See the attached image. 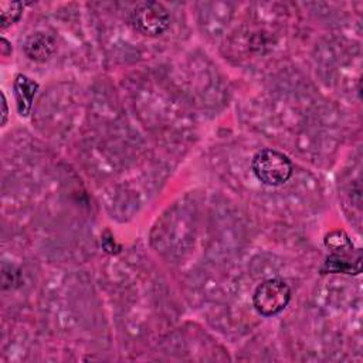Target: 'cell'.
<instances>
[{
	"label": "cell",
	"instance_id": "6da1fadb",
	"mask_svg": "<svg viewBox=\"0 0 363 363\" xmlns=\"http://www.w3.org/2000/svg\"><path fill=\"white\" fill-rule=\"evenodd\" d=\"M255 177L268 186H279L292 176V163L284 153L274 149L258 150L251 162Z\"/></svg>",
	"mask_w": 363,
	"mask_h": 363
},
{
	"label": "cell",
	"instance_id": "7a4b0ae2",
	"mask_svg": "<svg viewBox=\"0 0 363 363\" xmlns=\"http://www.w3.org/2000/svg\"><path fill=\"white\" fill-rule=\"evenodd\" d=\"M291 299V288L281 278H269L261 282L252 296L254 308L262 316H274L285 309Z\"/></svg>",
	"mask_w": 363,
	"mask_h": 363
},
{
	"label": "cell",
	"instance_id": "3957f363",
	"mask_svg": "<svg viewBox=\"0 0 363 363\" xmlns=\"http://www.w3.org/2000/svg\"><path fill=\"white\" fill-rule=\"evenodd\" d=\"M133 27L145 35H159L170 26V14L162 3L143 1L130 14Z\"/></svg>",
	"mask_w": 363,
	"mask_h": 363
},
{
	"label": "cell",
	"instance_id": "277c9868",
	"mask_svg": "<svg viewBox=\"0 0 363 363\" xmlns=\"http://www.w3.org/2000/svg\"><path fill=\"white\" fill-rule=\"evenodd\" d=\"M16 106L20 116L27 118L30 115L34 96L38 91V84L24 74H17L13 84Z\"/></svg>",
	"mask_w": 363,
	"mask_h": 363
},
{
	"label": "cell",
	"instance_id": "5b68a950",
	"mask_svg": "<svg viewBox=\"0 0 363 363\" xmlns=\"http://www.w3.org/2000/svg\"><path fill=\"white\" fill-rule=\"evenodd\" d=\"M55 40L45 33H34L30 34L24 43L26 55L35 62L48 61L55 52Z\"/></svg>",
	"mask_w": 363,
	"mask_h": 363
},
{
	"label": "cell",
	"instance_id": "8992f818",
	"mask_svg": "<svg viewBox=\"0 0 363 363\" xmlns=\"http://www.w3.org/2000/svg\"><path fill=\"white\" fill-rule=\"evenodd\" d=\"M322 272L329 274H359L360 272V259L347 258L346 254H332L326 258Z\"/></svg>",
	"mask_w": 363,
	"mask_h": 363
},
{
	"label": "cell",
	"instance_id": "52a82bcc",
	"mask_svg": "<svg viewBox=\"0 0 363 363\" xmlns=\"http://www.w3.org/2000/svg\"><path fill=\"white\" fill-rule=\"evenodd\" d=\"M325 245L333 251V254H353V242L347 237V234L342 230L330 231L325 235Z\"/></svg>",
	"mask_w": 363,
	"mask_h": 363
},
{
	"label": "cell",
	"instance_id": "ba28073f",
	"mask_svg": "<svg viewBox=\"0 0 363 363\" xmlns=\"http://www.w3.org/2000/svg\"><path fill=\"white\" fill-rule=\"evenodd\" d=\"M23 14V3L20 1H0V27L1 30L10 27L20 20Z\"/></svg>",
	"mask_w": 363,
	"mask_h": 363
},
{
	"label": "cell",
	"instance_id": "9c48e42d",
	"mask_svg": "<svg viewBox=\"0 0 363 363\" xmlns=\"http://www.w3.org/2000/svg\"><path fill=\"white\" fill-rule=\"evenodd\" d=\"M1 105H3V113H1V125L4 126L9 118V108H7V101H6V95L1 91Z\"/></svg>",
	"mask_w": 363,
	"mask_h": 363
}]
</instances>
